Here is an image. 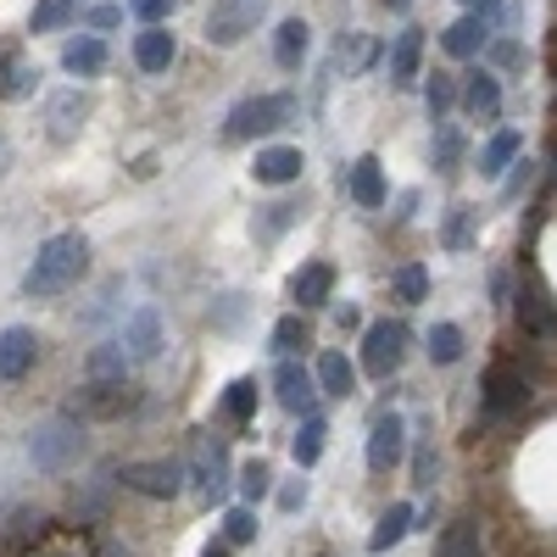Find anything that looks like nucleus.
<instances>
[{
    "label": "nucleus",
    "mask_w": 557,
    "mask_h": 557,
    "mask_svg": "<svg viewBox=\"0 0 557 557\" xmlns=\"http://www.w3.org/2000/svg\"><path fill=\"white\" fill-rule=\"evenodd\" d=\"M84 268H89V240L78 235V228H62V235H51V240L34 251V262L23 273V296L51 301V296H62V290L78 285Z\"/></svg>",
    "instance_id": "f257e3e1"
},
{
    "label": "nucleus",
    "mask_w": 557,
    "mask_h": 557,
    "mask_svg": "<svg viewBox=\"0 0 557 557\" xmlns=\"http://www.w3.org/2000/svg\"><path fill=\"white\" fill-rule=\"evenodd\" d=\"M84 424L78 418H45V424L28 435V457H34V469L39 474H67V469H78V457H84Z\"/></svg>",
    "instance_id": "f03ea898"
},
{
    "label": "nucleus",
    "mask_w": 557,
    "mask_h": 557,
    "mask_svg": "<svg viewBox=\"0 0 557 557\" xmlns=\"http://www.w3.org/2000/svg\"><path fill=\"white\" fill-rule=\"evenodd\" d=\"M296 117V96H246L240 107H228L223 117V139H257V134H273Z\"/></svg>",
    "instance_id": "7ed1b4c3"
},
{
    "label": "nucleus",
    "mask_w": 557,
    "mask_h": 557,
    "mask_svg": "<svg viewBox=\"0 0 557 557\" xmlns=\"http://www.w3.org/2000/svg\"><path fill=\"white\" fill-rule=\"evenodd\" d=\"M184 462L178 457H139V462H123V485L134 496H151V502H173L184 491Z\"/></svg>",
    "instance_id": "20e7f679"
},
{
    "label": "nucleus",
    "mask_w": 557,
    "mask_h": 557,
    "mask_svg": "<svg viewBox=\"0 0 557 557\" xmlns=\"http://www.w3.org/2000/svg\"><path fill=\"white\" fill-rule=\"evenodd\" d=\"M262 12H268V0H212V12H207V39L228 51V45H240L246 34H257Z\"/></svg>",
    "instance_id": "39448f33"
},
{
    "label": "nucleus",
    "mask_w": 557,
    "mask_h": 557,
    "mask_svg": "<svg viewBox=\"0 0 557 557\" xmlns=\"http://www.w3.org/2000/svg\"><path fill=\"white\" fill-rule=\"evenodd\" d=\"M401 357H407V330H401V323H391V318L368 323V330H362V368H368V374L391 380L401 368Z\"/></svg>",
    "instance_id": "423d86ee"
},
{
    "label": "nucleus",
    "mask_w": 557,
    "mask_h": 557,
    "mask_svg": "<svg viewBox=\"0 0 557 557\" xmlns=\"http://www.w3.org/2000/svg\"><path fill=\"white\" fill-rule=\"evenodd\" d=\"M134 407V385L128 380H89L73 401H67V418H123Z\"/></svg>",
    "instance_id": "0eeeda50"
},
{
    "label": "nucleus",
    "mask_w": 557,
    "mask_h": 557,
    "mask_svg": "<svg viewBox=\"0 0 557 557\" xmlns=\"http://www.w3.org/2000/svg\"><path fill=\"white\" fill-rule=\"evenodd\" d=\"M480 401H485L491 418H507V412H519L530 401V380L519 374L513 362H496V368H485V380H480Z\"/></svg>",
    "instance_id": "6e6552de"
},
{
    "label": "nucleus",
    "mask_w": 557,
    "mask_h": 557,
    "mask_svg": "<svg viewBox=\"0 0 557 557\" xmlns=\"http://www.w3.org/2000/svg\"><path fill=\"white\" fill-rule=\"evenodd\" d=\"M401 451H407V424H401L396 412H380L374 430H368V469L391 474L396 462H401Z\"/></svg>",
    "instance_id": "1a4fd4ad"
},
{
    "label": "nucleus",
    "mask_w": 557,
    "mask_h": 557,
    "mask_svg": "<svg viewBox=\"0 0 557 557\" xmlns=\"http://www.w3.org/2000/svg\"><path fill=\"white\" fill-rule=\"evenodd\" d=\"M34 357H39L34 330H28V323H7V330H0V380L17 385L28 368H34Z\"/></svg>",
    "instance_id": "9d476101"
},
{
    "label": "nucleus",
    "mask_w": 557,
    "mask_h": 557,
    "mask_svg": "<svg viewBox=\"0 0 557 557\" xmlns=\"http://www.w3.org/2000/svg\"><path fill=\"white\" fill-rule=\"evenodd\" d=\"M117 346H123V357H134V362H151V357L162 351V318H157V307H134Z\"/></svg>",
    "instance_id": "9b49d317"
},
{
    "label": "nucleus",
    "mask_w": 557,
    "mask_h": 557,
    "mask_svg": "<svg viewBox=\"0 0 557 557\" xmlns=\"http://www.w3.org/2000/svg\"><path fill=\"white\" fill-rule=\"evenodd\" d=\"M273 396H278V407H285V412H307L312 418L318 385H312V374H307L296 357H285V362H278V374H273Z\"/></svg>",
    "instance_id": "f8f14e48"
},
{
    "label": "nucleus",
    "mask_w": 557,
    "mask_h": 557,
    "mask_svg": "<svg viewBox=\"0 0 557 557\" xmlns=\"http://www.w3.org/2000/svg\"><path fill=\"white\" fill-rule=\"evenodd\" d=\"M301 168H307L301 146H262L257 162H251V178H257V184H296Z\"/></svg>",
    "instance_id": "ddd939ff"
},
{
    "label": "nucleus",
    "mask_w": 557,
    "mask_h": 557,
    "mask_svg": "<svg viewBox=\"0 0 557 557\" xmlns=\"http://www.w3.org/2000/svg\"><path fill=\"white\" fill-rule=\"evenodd\" d=\"M346 190H351V201L357 207H368V212H374V207H385V168H380V157H357L351 168H346Z\"/></svg>",
    "instance_id": "4468645a"
},
{
    "label": "nucleus",
    "mask_w": 557,
    "mask_h": 557,
    "mask_svg": "<svg viewBox=\"0 0 557 557\" xmlns=\"http://www.w3.org/2000/svg\"><path fill=\"white\" fill-rule=\"evenodd\" d=\"M330 296H335V268H330V262H307V268H296V278H290V301H296L301 312L323 307Z\"/></svg>",
    "instance_id": "2eb2a0df"
},
{
    "label": "nucleus",
    "mask_w": 557,
    "mask_h": 557,
    "mask_svg": "<svg viewBox=\"0 0 557 557\" xmlns=\"http://www.w3.org/2000/svg\"><path fill=\"white\" fill-rule=\"evenodd\" d=\"M173 57H178V39L168 28H139L134 34V67L139 73H168Z\"/></svg>",
    "instance_id": "dca6fc26"
},
{
    "label": "nucleus",
    "mask_w": 557,
    "mask_h": 557,
    "mask_svg": "<svg viewBox=\"0 0 557 557\" xmlns=\"http://www.w3.org/2000/svg\"><path fill=\"white\" fill-rule=\"evenodd\" d=\"M84 117H89V101L78 96V89H62V96L45 101V123H51V139H57V146L84 128Z\"/></svg>",
    "instance_id": "f3484780"
},
{
    "label": "nucleus",
    "mask_w": 557,
    "mask_h": 557,
    "mask_svg": "<svg viewBox=\"0 0 557 557\" xmlns=\"http://www.w3.org/2000/svg\"><path fill=\"white\" fill-rule=\"evenodd\" d=\"M307 51H312V28L301 17H285V23H278V34H273V62L285 67V73H301Z\"/></svg>",
    "instance_id": "a211bd4d"
},
{
    "label": "nucleus",
    "mask_w": 557,
    "mask_h": 557,
    "mask_svg": "<svg viewBox=\"0 0 557 557\" xmlns=\"http://www.w3.org/2000/svg\"><path fill=\"white\" fill-rule=\"evenodd\" d=\"M485 39H491V23L485 17H457L446 34H441V45H446V57H457V62H469V57H480L485 51Z\"/></svg>",
    "instance_id": "6ab92c4d"
},
{
    "label": "nucleus",
    "mask_w": 557,
    "mask_h": 557,
    "mask_svg": "<svg viewBox=\"0 0 557 557\" xmlns=\"http://www.w3.org/2000/svg\"><path fill=\"white\" fill-rule=\"evenodd\" d=\"M312 385H318L323 396L346 401V396L357 391V368L346 362V351H323V357H318V374H312Z\"/></svg>",
    "instance_id": "aec40b11"
},
{
    "label": "nucleus",
    "mask_w": 557,
    "mask_h": 557,
    "mask_svg": "<svg viewBox=\"0 0 557 557\" xmlns=\"http://www.w3.org/2000/svg\"><path fill=\"white\" fill-rule=\"evenodd\" d=\"M519 330H530V335H557V307H552V296L541 290V285H524V296H519Z\"/></svg>",
    "instance_id": "412c9836"
},
{
    "label": "nucleus",
    "mask_w": 557,
    "mask_h": 557,
    "mask_svg": "<svg viewBox=\"0 0 557 557\" xmlns=\"http://www.w3.org/2000/svg\"><path fill=\"white\" fill-rule=\"evenodd\" d=\"M223 480H228L223 446L201 441V446H196V485H201V496H207V502H223Z\"/></svg>",
    "instance_id": "4be33fe9"
},
{
    "label": "nucleus",
    "mask_w": 557,
    "mask_h": 557,
    "mask_svg": "<svg viewBox=\"0 0 557 557\" xmlns=\"http://www.w3.org/2000/svg\"><path fill=\"white\" fill-rule=\"evenodd\" d=\"M407 530H412V507H407V502H391L385 513H380V524H374V535H368V552L385 557V552H391Z\"/></svg>",
    "instance_id": "5701e85b"
},
{
    "label": "nucleus",
    "mask_w": 557,
    "mask_h": 557,
    "mask_svg": "<svg viewBox=\"0 0 557 557\" xmlns=\"http://www.w3.org/2000/svg\"><path fill=\"white\" fill-rule=\"evenodd\" d=\"M462 107L491 123V117L502 112V84H496V73H469V84H462Z\"/></svg>",
    "instance_id": "b1692460"
},
{
    "label": "nucleus",
    "mask_w": 557,
    "mask_h": 557,
    "mask_svg": "<svg viewBox=\"0 0 557 557\" xmlns=\"http://www.w3.org/2000/svg\"><path fill=\"white\" fill-rule=\"evenodd\" d=\"M62 67H67L73 78H96V73L107 67V45H101L96 34H84V39H73L67 51H62Z\"/></svg>",
    "instance_id": "393cba45"
},
{
    "label": "nucleus",
    "mask_w": 557,
    "mask_h": 557,
    "mask_svg": "<svg viewBox=\"0 0 557 557\" xmlns=\"http://www.w3.org/2000/svg\"><path fill=\"white\" fill-rule=\"evenodd\" d=\"M301 218V207L296 201H268L257 218H251V235H257V246H273L278 235H285V228Z\"/></svg>",
    "instance_id": "a878e982"
},
{
    "label": "nucleus",
    "mask_w": 557,
    "mask_h": 557,
    "mask_svg": "<svg viewBox=\"0 0 557 557\" xmlns=\"http://www.w3.org/2000/svg\"><path fill=\"white\" fill-rule=\"evenodd\" d=\"M418 62H424V34H418V28L396 34V51H391V84H412V78H418Z\"/></svg>",
    "instance_id": "bb28decb"
},
{
    "label": "nucleus",
    "mask_w": 557,
    "mask_h": 557,
    "mask_svg": "<svg viewBox=\"0 0 557 557\" xmlns=\"http://www.w3.org/2000/svg\"><path fill=\"white\" fill-rule=\"evenodd\" d=\"M519 151H524V139H519V128H502L491 146L480 151V173L485 178H502V168H513L519 162Z\"/></svg>",
    "instance_id": "cd10ccee"
},
{
    "label": "nucleus",
    "mask_w": 557,
    "mask_h": 557,
    "mask_svg": "<svg viewBox=\"0 0 557 557\" xmlns=\"http://www.w3.org/2000/svg\"><path fill=\"white\" fill-rule=\"evenodd\" d=\"M34 89H39V67L12 51V57H7V78H0V96H7V101H28Z\"/></svg>",
    "instance_id": "c85d7f7f"
},
{
    "label": "nucleus",
    "mask_w": 557,
    "mask_h": 557,
    "mask_svg": "<svg viewBox=\"0 0 557 557\" xmlns=\"http://www.w3.org/2000/svg\"><path fill=\"white\" fill-rule=\"evenodd\" d=\"M307 346H312V330H307L301 312H290V318L273 323V351H278V357H296V351H307Z\"/></svg>",
    "instance_id": "c756f323"
},
{
    "label": "nucleus",
    "mask_w": 557,
    "mask_h": 557,
    "mask_svg": "<svg viewBox=\"0 0 557 557\" xmlns=\"http://www.w3.org/2000/svg\"><path fill=\"white\" fill-rule=\"evenodd\" d=\"M474 223H480L474 207H451V218H446V228H441V246H446V251H469V246H474Z\"/></svg>",
    "instance_id": "7c9ffc66"
},
{
    "label": "nucleus",
    "mask_w": 557,
    "mask_h": 557,
    "mask_svg": "<svg viewBox=\"0 0 557 557\" xmlns=\"http://www.w3.org/2000/svg\"><path fill=\"white\" fill-rule=\"evenodd\" d=\"M323 441H330V424L312 412L307 424H301V435H296V446H290V451H296V469H312V462L323 457Z\"/></svg>",
    "instance_id": "2f4dec72"
},
{
    "label": "nucleus",
    "mask_w": 557,
    "mask_h": 557,
    "mask_svg": "<svg viewBox=\"0 0 557 557\" xmlns=\"http://www.w3.org/2000/svg\"><path fill=\"white\" fill-rule=\"evenodd\" d=\"M441 557H485V552H480V524H469V519L446 524V535H441Z\"/></svg>",
    "instance_id": "473e14b6"
},
{
    "label": "nucleus",
    "mask_w": 557,
    "mask_h": 557,
    "mask_svg": "<svg viewBox=\"0 0 557 557\" xmlns=\"http://www.w3.org/2000/svg\"><path fill=\"white\" fill-rule=\"evenodd\" d=\"M391 290H396V301L401 307H418L430 296V273L418 268V262H407V268H396V278H391Z\"/></svg>",
    "instance_id": "72a5a7b5"
},
{
    "label": "nucleus",
    "mask_w": 557,
    "mask_h": 557,
    "mask_svg": "<svg viewBox=\"0 0 557 557\" xmlns=\"http://www.w3.org/2000/svg\"><path fill=\"white\" fill-rule=\"evenodd\" d=\"M39 535H45V513H34V507H17V513H12V530L0 535V541H7L12 552H23V546L39 541Z\"/></svg>",
    "instance_id": "f704fd0d"
},
{
    "label": "nucleus",
    "mask_w": 557,
    "mask_h": 557,
    "mask_svg": "<svg viewBox=\"0 0 557 557\" xmlns=\"http://www.w3.org/2000/svg\"><path fill=\"white\" fill-rule=\"evenodd\" d=\"M223 412L235 418V424H246V418H257V380H235L223 391Z\"/></svg>",
    "instance_id": "c9c22d12"
},
{
    "label": "nucleus",
    "mask_w": 557,
    "mask_h": 557,
    "mask_svg": "<svg viewBox=\"0 0 557 557\" xmlns=\"http://www.w3.org/2000/svg\"><path fill=\"white\" fill-rule=\"evenodd\" d=\"M128 374V357L117 341H107L101 351H89V380H123Z\"/></svg>",
    "instance_id": "e433bc0d"
},
{
    "label": "nucleus",
    "mask_w": 557,
    "mask_h": 557,
    "mask_svg": "<svg viewBox=\"0 0 557 557\" xmlns=\"http://www.w3.org/2000/svg\"><path fill=\"white\" fill-rule=\"evenodd\" d=\"M462 357V330H457V323H435V330H430V362H457Z\"/></svg>",
    "instance_id": "4c0bfd02"
},
{
    "label": "nucleus",
    "mask_w": 557,
    "mask_h": 557,
    "mask_svg": "<svg viewBox=\"0 0 557 557\" xmlns=\"http://www.w3.org/2000/svg\"><path fill=\"white\" fill-rule=\"evenodd\" d=\"M73 12H78V0H39L34 17H28V28H34V34H51V28H62Z\"/></svg>",
    "instance_id": "58836bf2"
},
{
    "label": "nucleus",
    "mask_w": 557,
    "mask_h": 557,
    "mask_svg": "<svg viewBox=\"0 0 557 557\" xmlns=\"http://www.w3.org/2000/svg\"><path fill=\"white\" fill-rule=\"evenodd\" d=\"M246 541H257V513L251 507H228L223 513V546H246Z\"/></svg>",
    "instance_id": "ea45409f"
},
{
    "label": "nucleus",
    "mask_w": 557,
    "mask_h": 557,
    "mask_svg": "<svg viewBox=\"0 0 557 557\" xmlns=\"http://www.w3.org/2000/svg\"><path fill=\"white\" fill-rule=\"evenodd\" d=\"M268 491H273V474H268V462H262V457H251L246 469H240V496H246V502H262Z\"/></svg>",
    "instance_id": "a19ab883"
},
{
    "label": "nucleus",
    "mask_w": 557,
    "mask_h": 557,
    "mask_svg": "<svg viewBox=\"0 0 557 557\" xmlns=\"http://www.w3.org/2000/svg\"><path fill=\"white\" fill-rule=\"evenodd\" d=\"M451 101H457V84H451L446 73H435V78H430V89H424V107H430V117L441 123V117L451 112Z\"/></svg>",
    "instance_id": "79ce46f5"
},
{
    "label": "nucleus",
    "mask_w": 557,
    "mask_h": 557,
    "mask_svg": "<svg viewBox=\"0 0 557 557\" xmlns=\"http://www.w3.org/2000/svg\"><path fill=\"white\" fill-rule=\"evenodd\" d=\"M335 62H341L346 73H362L368 62H374V45H362V34H351V39L335 45Z\"/></svg>",
    "instance_id": "37998d69"
},
{
    "label": "nucleus",
    "mask_w": 557,
    "mask_h": 557,
    "mask_svg": "<svg viewBox=\"0 0 557 557\" xmlns=\"http://www.w3.org/2000/svg\"><path fill=\"white\" fill-rule=\"evenodd\" d=\"M457 162H462V134L457 128H441L435 134V168L441 173H457Z\"/></svg>",
    "instance_id": "c03bdc74"
},
{
    "label": "nucleus",
    "mask_w": 557,
    "mask_h": 557,
    "mask_svg": "<svg viewBox=\"0 0 557 557\" xmlns=\"http://www.w3.org/2000/svg\"><path fill=\"white\" fill-rule=\"evenodd\" d=\"M178 0H134V17L146 23V28H162V17H173Z\"/></svg>",
    "instance_id": "a18cd8bd"
},
{
    "label": "nucleus",
    "mask_w": 557,
    "mask_h": 557,
    "mask_svg": "<svg viewBox=\"0 0 557 557\" xmlns=\"http://www.w3.org/2000/svg\"><path fill=\"white\" fill-rule=\"evenodd\" d=\"M491 57H496V67H524V62H530V51H524L519 39H496Z\"/></svg>",
    "instance_id": "49530a36"
},
{
    "label": "nucleus",
    "mask_w": 557,
    "mask_h": 557,
    "mask_svg": "<svg viewBox=\"0 0 557 557\" xmlns=\"http://www.w3.org/2000/svg\"><path fill=\"white\" fill-rule=\"evenodd\" d=\"M412 485H435V446H418V457H412Z\"/></svg>",
    "instance_id": "de8ad7c7"
},
{
    "label": "nucleus",
    "mask_w": 557,
    "mask_h": 557,
    "mask_svg": "<svg viewBox=\"0 0 557 557\" xmlns=\"http://www.w3.org/2000/svg\"><path fill=\"white\" fill-rule=\"evenodd\" d=\"M117 23H123V7H96V12H89V28H96V34H107Z\"/></svg>",
    "instance_id": "09e8293b"
},
{
    "label": "nucleus",
    "mask_w": 557,
    "mask_h": 557,
    "mask_svg": "<svg viewBox=\"0 0 557 557\" xmlns=\"http://www.w3.org/2000/svg\"><path fill=\"white\" fill-rule=\"evenodd\" d=\"M301 502H307V485H285V491H278V507H285V513H296Z\"/></svg>",
    "instance_id": "8fccbe9b"
},
{
    "label": "nucleus",
    "mask_w": 557,
    "mask_h": 557,
    "mask_svg": "<svg viewBox=\"0 0 557 557\" xmlns=\"http://www.w3.org/2000/svg\"><path fill=\"white\" fill-rule=\"evenodd\" d=\"M513 168H519V173H513V178H507V196H519V190H524V184H530V162H513Z\"/></svg>",
    "instance_id": "3c124183"
},
{
    "label": "nucleus",
    "mask_w": 557,
    "mask_h": 557,
    "mask_svg": "<svg viewBox=\"0 0 557 557\" xmlns=\"http://www.w3.org/2000/svg\"><path fill=\"white\" fill-rule=\"evenodd\" d=\"M502 12V0H474V17H496Z\"/></svg>",
    "instance_id": "603ef678"
},
{
    "label": "nucleus",
    "mask_w": 557,
    "mask_h": 557,
    "mask_svg": "<svg viewBox=\"0 0 557 557\" xmlns=\"http://www.w3.org/2000/svg\"><path fill=\"white\" fill-rule=\"evenodd\" d=\"M101 557H134V552H128V546H117V541H107V546H101Z\"/></svg>",
    "instance_id": "864d4df0"
},
{
    "label": "nucleus",
    "mask_w": 557,
    "mask_h": 557,
    "mask_svg": "<svg viewBox=\"0 0 557 557\" xmlns=\"http://www.w3.org/2000/svg\"><path fill=\"white\" fill-rule=\"evenodd\" d=\"M201 557H228V546H223V541H212V546H207Z\"/></svg>",
    "instance_id": "5fc2aeb1"
},
{
    "label": "nucleus",
    "mask_w": 557,
    "mask_h": 557,
    "mask_svg": "<svg viewBox=\"0 0 557 557\" xmlns=\"http://www.w3.org/2000/svg\"><path fill=\"white\" fill-rule=\"evenodd\" d=\"M385 7H391V12H407V7H412V0H385Z\"/></svg>",
    "instance_id": "6e6d98bb"
},
{
    "label": "nucleus",
    "mask_w": 557,
    "mask_h": 557,
    "mask_svg": "<svg viewBox=\"0 0 557 557\" xmlns=\"http://www.w3.org/2000/svg\"><path fill=\"white\" fill-rule=\"evenodd\" d=\"M552 178H557V146H552Z\"/></svg>",
    "instance_id": "4d7b16f0"
},
{
    "label": "nucleus",
    "mask_w": 557,
    "mask_h": 557,
    "mask_svg": "<svg viewBox=\"0 0 557 557\" xmlns=\"http://www.w3.org/2000/svg\"><path fill=\"white\" fill-rule=\"evenodd\" d=\"M57 557H73V552H57Z\"/></svg>",
    "instance_id": "13d9d810"
},
{
    "label": "nucleus",
    "mask_w": 557,
    "mask_h": 557,
    "mask_svg": "<svg viewBox=\"0 0 557 557\" xmlns=\"http://www.w3.org/2000/svg\"><path fill=\"white\" fill-rule=\"evenodd\" d=\"M0 151H7V139H0Z\"/></svg>",
    "instance_id": "bf43d9fd"
}]
</instances>
